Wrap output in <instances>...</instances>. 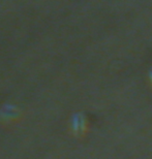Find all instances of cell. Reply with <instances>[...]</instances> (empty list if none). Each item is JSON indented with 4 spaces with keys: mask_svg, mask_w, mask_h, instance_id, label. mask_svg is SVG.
Returning a JSON list of instances; mask_svg holds the SVG:
<instances>
[{
    "mask_svg": "<svg viewBox=\"0 0 152 159\" xmlns=\"http://www.w3.org/2000/svg\"><path fill=\"white\" fill-rule=\"evenodd\" d=\"M88 129V123L86 118L81 115V114H77L71 118V131L75 136L81 138L85 133L87 132Z\"/></svg>",
    "mask_w": 152,
    "mask_h": 159,
    "instance_id": "obj_1",
    "label": "cell"
},
{
    "mask_svg": "<svg viewBox=\"0 0 152 159\" xmlns=\"http://www.w3.org/2000/svg\"><path fill=\"white\" fill-rule=\"evenodd\" d=\"M19 117H20V112L17 107H6L1 111V118L9 122V121H16Z\"/></svg>",
    "mask_w": 152,
    "mask_h": 159,
    "instance_id": "obj_2",
    "label": "cell"
},
{
    "mask_svg": "<svg viewBox=\"0 0 152 159\" xmlns=\"http://www.w3.org/2000/svg\"><path fill=\"white\" fill-rule=\"evenodd\" d=\"M150 82H151V85H152V69H151V72H150Z\"/></svg>",
    "mask_w": 152,
    "mask_h": 159,
    "instance_id": "obj_3",
    "label": "cell"
}]
</instances>
